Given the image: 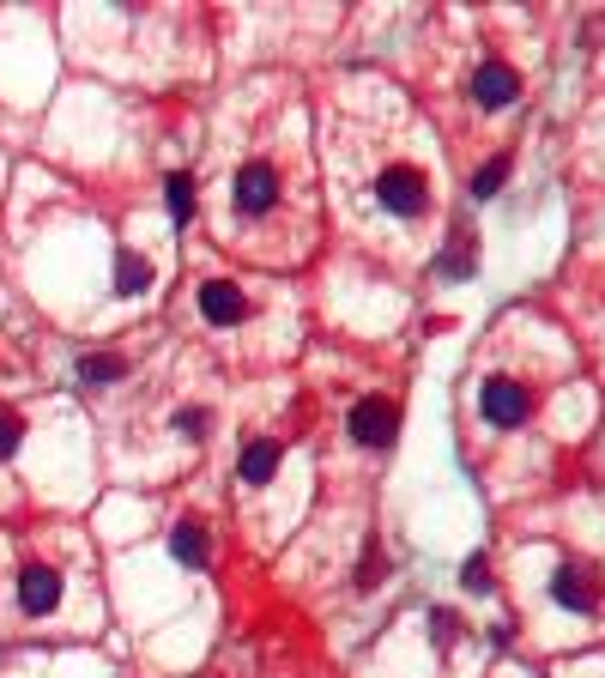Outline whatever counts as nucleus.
I'll return each instance as SVG.
<instances>
[{"label":"nucleus","instance_id":"6e6552de","mask_svg":"<svg viewBox=\"0 0 605 678\" xmlns=\"http://www.w3.org/2000/svg\"><path fill=\"white\" fill-rule=\"evenodd\" d=\"M400 406L406 400L394 387H364L346 406V442L357 454H388L394 436H400Z\"/></svg>","mask_w":605,"mask_h":678},{"label":"nucleus","instance_id":"7ed1b4c3","mask_svg":"<svg viewBox=\"0 0 605 678\" xmlns=\"http://www.w3.org/2000/svg\"><path fill=\"white\" fill-rule=\"evenodd\" d=\"M182 315L237 364H285L302 340V309L267 273L230 267V261L195 255L182 285Z\"/></svg>","mask_w":605,"mask_h":678},{"label":"nucleus","instance_id":"f8f14e48","mask_svg":"<svg viewBox=\"0 0 605 678\" xmlns=\"http://www.w3.org/2000/svg\"><path fill=\"white\" fill-rule=\"evenodd\" d=\"M503 176H508V151H490V164L473 170V200H490V194L503 188Z\"/></svg>","mask_w":605,"mask_h":678},{"label":"nucleus","instance_id":"423d86ee","mask_svg":"<svg viewBox=\"0 0 605 678\" xmlns=\"http://www.w3.org/2000/svg\"><path fill=\"white\" fill-rule=\"evenodd\" d=\"M291 479V424H285V400L279 406H249V419L237 424V449H230V484L237 503L249 509V521L267 533V503L285 491Z\"/></svg>","mask_w":605,"mask_h":678},{"label":"nucleus","instance_id":"f257e3e1","mask_svg":"<svg viewBox=\"0 0 605 678\" xmlns=\"http://www.w3.org/2000/svg\"><path fill=\"white\" fill-rule=\"evenodd\" d=\"M200 213L218 255L255 273L302 267L321 243V188H315L309 116L297 79L260 73L218 104L206 176H195Z\"/></svg>","mask_w":605,"mask_h":678},{"label":"nucleus","instance_id":"ddd939ff","mask_svg":"<svg viewBox=\"0 0 605 678\" xmlns=\"http://www.w3.org/2000/svg\"><path fill=\"white\" fill-rule=\"evenodd\" d=\"M19 442H24V419L12 406H0V461H12V454H19Z\"/></svg>","mask_w":605,"mask_h":678},{"label":"nucleus","instance_id":"9d476101","mask_svg":"<svg viewBox=\"0 0 605 678\" xmlns=\"http://www.w3.org/2000/svg\"><path fill=\"white\" fill-rule=\"evenodd\" d=\"M170 551H176L182 563H206V551H212V546H206V521H176Z\"/></svg>","mask_w":605,"mask_h":678},{"label":"nucleus","instance_id":"1a4fd4ad","mask_svg":"<svg viewBox=\"0 0 605 678\" xmlns=\"http://www.w3.org/2000/svg\"><path fill=\"white\" fill-rule=\"evenodd\" d=\"M552 606L575 618H599L605 612V570L587 558H563L552 570Z\"/></svg>","mask_w":605,"mask_h":678},{"label":"nucleus","instance_id":"20e7f679","mask_svg":"<svg viewBox=\"0 0 605 678\" xmlns=\"http://www.w3.org/2000/svg\"><path fill=\"white\" fill-rule=\"evenodd\" d=\"M569 370V357L557 345H515L497 340L485 357H478L473 382H466V424L473 436H527L533 419L545 412V387L552 376Z\"/></svg>","mask_w":605,"mask_h":678},{"label":"nucleus","instance_id":"f03ea898","mask_svg":"<svg viewBox=\"0 0 605 678\" xmlns=\"http://www.w3.org/2000/svg\"><path fill=\"white\" fill-rule=\"evenodd\" d=\"M327 170L346 237L394 273H418L443 237L436 128L381 79H339L327 97Z\"/></svg>","mask_w":605,"mask_h":678},{"label":"nucleus","instance_id":"0eeeda50","mask_svg":"<svg viewBox=\"0 0 605 678\" xmlns=\"http://www.w3.org/2000/svg\"><path fill=\"white\" fill-rule=\"evenodd\" d=\"M520 104V73L503 61V55H478L473 67H466V86H460V109L478 121H503L515 116Z\"/></svg>","mask_w":605,"mask_h":678},{"label":"nucleus","instance_id":"39448f33","mask_svg":"<svg viewBox=\"0 0 605 678\" xmlns=\"http://www.w3.org/2000/svg\"><path fill=\"white\" fill-rule=\"evenodd\" d=\"M86 588H91V570H86L79 533H54L49 546H24L12 558L7 612L24 630H79L98 618V593H86Z\"/></svg>","mask_w":605,"mask_h":678},{"label":"nucleus","instance_id":"9b49d317","mask_svg":"<svg viewBox=\"0 0 605 678\" xmlns=\"http://www.w3.org/2000/svg\"><path fill=\"white\" fill-rule=\"evenodd\" d=\"M170 213L182 218V225L200 213V188H195V176H188V170H176V176H170Z\"/></svg>","mask_w":605,"mask_h":678}]
</instances>
